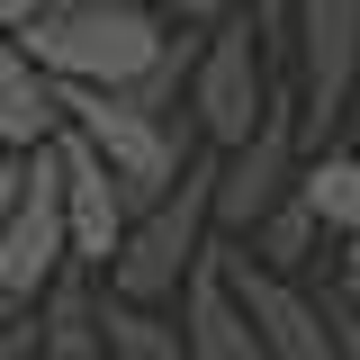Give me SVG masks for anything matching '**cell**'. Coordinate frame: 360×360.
I'll return each instance as SVG.
<instances>
[{
    "label": "cell",
    "instance_id": "1",
    "mask_svg": "<svg viewBox=\"0 0 360 360\" xmlns=\"http://www.w3.org/2000/svg\"><path fill=\"white\" fill-rule=\"evenodd\" d=\"M172 9L162 0H45L18 37L37 45V63L54 82H135L162 45H172Z\"/></svg>",
    "mask_w": 360,
    "mask_h": 360
},
{
    "label": "cell",
    "instance_id": "2",
    "mask_svg": "<svg viewBox=\"0 0 360 360\" xmlns=\"http://www.w3.org/2000/svg\"><path fill=\"white\" fill-rule=\"evenodd\" d=\"M207 243H217V144L189 162V180H180L172 198H153L127 225L117 262L99 270V279L117 297H144V307H180V288H189V270L207 262Z\"/></svg>",
    "mask_w": 360,
    "mask_h": 360
},
{
    "label": "cell",
    "instance_id": "3",
    "mask_svg": "<svg viewBox=\"0 0 360 360\" xmlns=\"http://www.w3.org/2000/svg\"><path fill=\"white\" fill-rule=\"evenodd\" d=\"M189 117L207 144H243V135L270 117V37L252 9H234L207 27L198 45V72H189Z\"/></svg>",
    "mask_w": 360,
    "mask_h": 360
},
{
    "label": "cell",
    "instance_id": "4",
    "mask_svg": "<svg viewBox=\"0 0 360 360\" xmlns=\"http://www.w3.org/2000/svg\"><path fill=\"white\" fill-rule=\"evenodd\" d=\"M307 108H288V99H270V117L243 144H217V234H252V225L297 189V172H307Z\"/></svg>",
    "mask_w": 360,
    "mask_h": 360
},
{
    "label": "cell",
    "instance_id": "5",
    "mask_svg": "<svg viewBox=\"0 0 360 360\" xmlns=\"http://www.w3.org/2000/svg\"><path fill=\"white\" fill-rule=\"evenodd\" d=\"M72 270V207H63V153L37 144L27 153V180H18V207L0 225V279L18 297H45L54 279Z\"/></svg>",
    "mask_w": 360,
    "mask_h": 360
},
{
    "label": "cell",
    "instance_id": "6",
    "mask_svg": "<svg viewBox=\"0 0 360 360\" xmlns=\"http://www.w3.org/2000/svg\"><path fill=\"white\" fill-rule=\"evenodd\" d=\"M288 54H297V90H307L297 99L307 108V135H324L360 99V0H297Z\"/></svg>",
    "mask_w": 360,
    "mask_h": 360
},
{
    "label": "cell",
    "instance_id": "7",
    "mask_svg": "<svg viewBox=\"0 0 360 360\" xmlns=\"http://www.w3.org/2000/svg\"><path fill=\"white\" fill-rule=\"evenodd\" d=\"M54 153H63V207H72V262H90V270H108L117 262V243H127V225H135V207H127V180H117V162L90 144L82 127H63L54 135Z\"/></svg>",
    "mask_w": 360,
    "mask_h": 360
},
{
    "label": "cell",
    "instance_id": "8",
    "mask_svg": "<svg viewBox=\"0 0 360 360\" xmlns=\"http://www.w3.org/2000/svg\"><path fill=\"white\" fill-rule=\"evenodd\" d=\"M180 333H189V360H270L262 324L243 307V288H234V262H225V234L207 243V262L189 270V288H180Z\"/></svg>",
    "mask_w": 360,
    "mask_h": 360
},
{
    "label": "cell",
    "instance_id": "9",
    "mask_svg": "<svg viewBox=\"0 0 360 360\" xmlns=\"http://www.w3.org/2000/svg\"><path fill=\"white\" fill-rule=\"evenodd\" d=\"M63 127H72L63 82L37 63V45L18 37V27H0V153H37V144H54Z\"/></svg>",
    "mask_w": 360,
    "mask_h": 360
},
{
    "label": "cell",
    "instance_id": "10",
    "mask_svg": "<svg viewBox=\"0 0 360 360\" xmlns=\"http://www.w3.org/2000/svg\"><path fill=\"white\" fill-rule=\"evenodd\" d=\"M37 333H45V360H108V279L72 262L37 297Z\"/></svg>",
    "mask_w": 360,
    "mask_h": 360
},
{
    "label": "cell",
    "instance_id": "11",
    "mask_svg": "<svg viewBox=\"0 0 360 360\" xmlns=\"http://www.w3.org/2000/svg\"><path fill=\"white\" fill-rule=\"evenodd\" d=\"M234 243H243L252 262L288 270V279H307V270L324 262V243H333V225H324V217L307 207V189H288V198H279V207H270V217L252 225V234H234Z\"/></svg>",
    "mask_w": 360,
    "mask_h": 360
},
{
    "label": "cell",
    "instance_id": "12",
    "mask_svg": "<svg viewBox=\"0 0 360 360\" xmlns=\"http://www.w3.org/2000/svg\"><path fill=\"white\" fill-rule=\"evenodd\" d=\"M108 360H189L180 307H144V297L108 288Z\"/></svg>",
    "mask_w": 360,
    "mask_h": 360
},
{
    "label": "cell",
    "instance_id": "13",
    "mask_svg": "<svg viewBox=\"0 0 360 360\" xmlns=\"http://www.w3.org/2000/svg\"><path fill=\"white\" fill-rule=\"evenodd\" d=\"M297 189H307V207L333 225V234H360V144H352V153H333V144L307 153Z\"/></svg>",
    "mask_w": 360,
    "mask_h": 360
},
{
    "label": "cell",
    "instance_id": "14",
    "mask_svg": "<svg viewBox=\"0 0 360 360\" xmlns=\"http://www.w3.org/2000/svg\"><path fill=\"white\" fill-rule=\"evenodd\" d=\"M0 360H45V333H37V307L18 324H0Z\"/></svg>",
    "mask_w": 360,
    "mask_h": 360
},
{
    "label": "cell",
    "instance_id": "15",
    "mask_svg": "<svg viewBox=\"0 0 360 360\" xmlns=\"http://www.w3.org/2000/svg\"><path fill=\"white\" fill-rule=\"evenodd\" d=\"M172 18H189V27H217V18H234V9H252V0H162Z\"/></svg>",
    "mask_w": 360,
    "mask_h": 360
},
{
    "label": "cell",
    "instance_id": "16",
    "mask_svg": "<svg viewBox=\"0 0 360 360\" xmlns=\"http://www.w3.org/2000/svg\"><path fill=\"white\" fill-rule=\"evenodd\" d=\"M252 18H262L270 45H288V27H297V0H252Z\"/></svg>",
    "mask_w": 360,
    "mask_h": 360
},
{
    "label": "cell",
    "instance_id": "17",
    "mask_svg": "<svg viewBox=\"0 0 360 360\" xmlns=\"http://www.w3.org/2000/svg\"><path fill=\"white\" fill-rule=\"evenodd\" d=\"M18 180H27V153H0V225H9V207H18Z\"/></svg>",
    "mask_w": 360,
    "mask_h": 360
},
{
    "label": "cell",
    "instance_id": "18",
    "mask_svg": "<svg viewBox=\"0 0 360 360\" xmlns=\"http://www.w3.org/2000/svg\"><path fill=\"white\" fill-rule=\"evenodd\" d=\"M37 9H45V0H0V27H27Z\"/></svg>",
    "mask_w": 360,
    "mask_h": 360
},
{
    "label": "cell",
    "instance_id": "19",
    "mask_svg": "<svg viewBox=\"0 0 360 360\" xmlns=\"http://www.w3.org/2000/svg\"><path fill=\"white\" fill-rule=\"evenodd\" d=\"M37 307V297H18V288H9V279H0V324H18V315Z\"/></svg>",
    "mask_w": 360,
    "mask_h": 360
}]
</instances>
